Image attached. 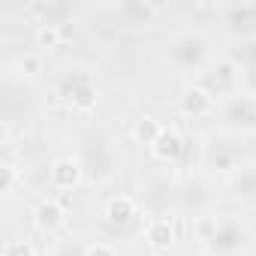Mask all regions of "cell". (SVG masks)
<instances>
[{
  "label": "cell",
  "mask_w": 256,
  "mask_h": 256,
  "mask_svg": "<svg viewBox=\"0 0 256 256\" xmlns=\"http://www.w3.org/2000/svg\"><path fill=\"white\" fill-rule=\"evenodd\" d=\"M82 178H84V163L78 157H72V154H64V157L52 160V166H48V184L58 193L76 190L82 184Z\"/></svg>",
  "instance_id": "obj_4"
},
{
  "label": "cell",
  "mask_w": 256,
  "mask_h": 256,
  "mask_svg": "<svg viewBox=\"0 0 256 256\" xmlns=\"http://www.w3.org/2000/svg\"><path fill=\"white\" fill-rule=\"evenodd\" d=\"M238 64L232 60V58H220L214 66H211V76L205 78V88L214 94V96H229V94H235V84H238Z\"/></svg>",
  "instance_id": "obj_8"
},
{
  "label": "cell",
  "mask_w": 256,
  "mask_h": 256,
  "mask_svg": "<svg viewBox=\"0 0 256 256\" xmlns=\"http://www.w3.org/2000/svg\"><path fill=\"white\" fill-rule=\"evenodd\" d=\"M60 94H64V100H66L76 112H82V114H88L90 108H96V84H94L90 76H82V72H78V76H66Z\"/></svg>",
  "instance_id": "obj_5"
},
{
  "label": "cell",
  "mask_w": 256,
  "mask_h": 256,
  "mask_svg": "<svg viewBox=\"0 0 256 256\" xmlns=\"http://www.w3.org/2000/svg\"><path fill=\"white\" fill-rule=\"evenodd\" d=\"M16 70H18L24 78H36V76L42 72V54H40V52H24V54L18 58Z\"/></svg>",
  "instance_id": "obj_17"
},
{
  "label": "cell",
  "mask_w": 256,
  "mask_h": 256,
  "mask_svg": "<svg viewBox=\"0 0 256 256\" xmlns=\"http://www.w3.org/2000/svg\"><path fill=\"white\" fill-rule=\"evenodd\" d=\"M148 256H169V253H148Z\"/></svg>",
  "instance_id": "obj_22"
},
{
  "label": "cell",
  "mask_w": 256,
  "mask_h": 256,
  "mask_svg": "<svg viewBox=\"0 0 256 256\" xmlns=\"http://www.w3.org/2000/svg\"><path fill=\"white\" fill-rule=\"evenodd\" d=\"M120 10V16H126V18H139V24H148L163 6H157V4H124V6H118Z\"/></svg>",
  "instance_id": "obj_16"
},
{
  "label": "cell",
  "mask_w": 256,
  "mask_h": 256,
  "mask_svg": "<svg viewBox=\"0 0 256 256\" xmlns=\"http://www.w3.org/2000/svg\"><path fill=\"white\" fill-rule=\"evenodd\" d=\"M4 256H40L36 253V247L30 244V241H6L4 244Z\"/></svg>",
  "instance_id": "obj_18"
},
{
  "label": "cell",
  "mask_w": 256,
  "mask_h": 256,
  "mask_svg": "<svg viewBox=\"0 0 256 256\" xmlns=\"http://www.w3.org/2000/svg\"><path fill=\"white\" fill-rule=\"evenodd\" d=\"M163 126H166V124H160L154 114H145V118H139V120L133 124V139H136L139 145H148V148H151V145L157 142V136L163 133Z\"/></svg>",
  "instance_id": "obj_14"
},
{
  "label": "cell",
  "mask_w": 256,
  "mask_h": 256,
  "mask_svg": "<svg viewBox=\"0 0 256 256\" xmlns=\"http://www.w3.org/2000/svg\"><path fill=\"white\" fill-rule=\"evenodd\" d=\"M148 151H151L154 160H160V163H166V166H169V163L175 166V163L184 157V136L175 130V126H163V133L157 136V142H154Z\"/></svg>",
  "instance_id": "obj_10"
},
{
  "label": "cell",
  "mask_w": 256,
  "mask_h": 256,
  "mask_svg": "<svg viewBox=\"0 0 256 256\" xmlns=\"http://www.w3.org/2000/svg\"><path fill=\"white\" fill-rule=\"evenodd\" d=\"M16 181H18V166L6 157V160H4V181H0L4 193H12V190H16Z\"/></svg>",
  "instance_id": "obj_19"
},
{
  "label": "cell",
  "mask_w": 256,
  "mask_h": 256,
  "mask_svg": "<svg viewBox=\"0 0 256 256\" xmlns=\"http://www.w3.org/2000/svg\"><path fill=\"white\" fill-rule=\"evenodd\" d=\"M217 223H220V214H199V217H193V238L199 241V244H208L211 238H214V232H217Z\"/></svg>",
  "instance_id": "obj_15"
},
{
  "label": "cell",
  "mask_w": 256,
  "mask_h": 256,
  "mask_svg": "<svg viewBox=\"0 0 256 256\" xmlns=\"http://www.w3.org/2000/svg\"><path fill=\"white\" fill-rule=\"evenodd\" d=\"M247 241H250V229H247L238 217L220 214L217 232H214V238H211L205 247H211V250L220 253V256H235L241 247H247Z\"/></svg>",
  "instance_id": "obj_2"
},
{
  "label": "cell",
  "mask_w": 256,
  "mask_h": 256,
  "mask_svg": "<svg viewBox=\"0 0 256 256\" xmlns=\"http://www.w3.org/2000/svg\"><path fill=\"white\" fill-rule=\"evenodd\" d=\"M175 238H178V229H175L172 217H154L145 226V241H148L151 253H169L172 244H175Z\"/></svg>",
  "instance_id": "obj_11"
},
{
  "label": "cell",
  "mask_w": 256,
  "mask_h": 256,
  "mask_svg": "<svg viewBox=\"0 0 256 256\" xmlns=\"http://www.w3.org/2000/svg\"><path fill=\"white\" fill-rule=\"evenodd\" d=\"M232 193L238 199H256V166H238L232 175Z\"/></svg>",
  "instance_id": "obj_13"
},
{
  "label": "cell",
  "mask_w": 256,
  "mask_h": 256,
  "mask_svg": "<svg viewBox=\"0 0 256 256\" xmlns=\"http://www.w3.org/2000/svg\"><path fill=\"white\" fill-rule=\"evenodd\" d=\"M166 58L181 70H199L208 58V46L199 34H178L166 46Z\"/></svg>",
  "instance_id": "obj_3"
},
{
  "label": "cell",
  "mask_w": 256,
  "mask_h": 256,
  "mask_svg": "<svg viewBox=\"0 0 256 256\" xmlns=\"http://www.w3.org/2000/svg\"><path fill=\"white\" fill-rule=\"evenodd\" d=\"M82 256H120L118 253V247L114 244H108V241H94V244H88L84 247V253Z\"/></svg>",
  "instance_id": "obj_20"
},
{
  "label": "cell",
  "mask_w": 256,
  "mask_h": 256,
  "mask_svg": "<svg viewBox=\"0 0 256 256\" xmlns=\"http://www.w3.org/2000/svg\"><path fill=\"white\" fill-rule=\"evenodd\" d=\"M136 211H139L136 199L126 196V193H112V196H106V199H102V208H100L102 220L112 223V226H126V223L136 217Z\"/></svg>",
  "instance_id": "obj_9"
},
{
  "label": "cell",
  "mask_w": 256,
  "mask_h": 256,
  "mask_svg": "<svg viewBox=\"0 0 256 256\" xmlns=\"http://www.w3.org/2000/svg\"><path fill=\"white\" fill-rule=\"evenodd\" d=\"M220 114L223 124L235 133H256V96L253 94H229L220 102Z\"/></svg>",
  "instance_id": "obj_1"
},
{
  "label": "cell",
  "mask_w": 256,
  "mask_h": 256,
  "mask_svg": "<svg viewBox=\"0 0 256 256\" xmlns=\"http://www.w3.org/2000/svg\"><path fill=\"white\" fill-rule=\"evenodd\" d=\"M0 136H4V145H6V148L12 145V126H10V120L0 124Z\"/></svg>",
  "instance_id": "obj_21"
},
{
  "label": "cell",
  "mask_w": 256,
  "mask_h": 256,
  "mask_svg": "<svg viewBox=\"0 0 256 256\" xmlns=\"http://www.w3.org/2000/svg\"><path fill=\"white\" fill-rule=\"evenodd\" d=\"M66 205H70L66 196H64V199H54V196L40 199V202L34 205V211H30L34 226H36L40 232H58V229H64V223H66Z\"/></svg>",
  "instance_id": "obj_6"
},
{
  "label": "cell",
  "mask_w": 256,
  "mask_h": 256,
  "mask_svg": "<svg viewBox=\"0 0 256 256\" xmlns=\"http://www.w3.org/2000/svg\"><path fill=\"white\" fill-rule=\"evenodd\" d=\"M214 108H217V96H214L205 84H190V88L181 94V114H184V118L199 120V118L214 114Z\"/></svg>",
  "instance_id": "obj_7"
},
{
  "label": "cell",
  "mask_w": 256,
  "mask_h": 256,
  "mask_svg": "<svg viewBox=\"0 0 256 256\" xmlns=\"http://www.w3.org/2000/svg\"><path fill=\"white\" fill-rule=\"evenodd\" d=\"M66 34L70 30L64 24H58V22H40L36 30H34V42L42 52H54V48H60V42L66 40Z\"/></svg>",
  "instance_id": "obj_12"
}]
</instances>
